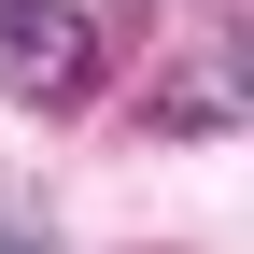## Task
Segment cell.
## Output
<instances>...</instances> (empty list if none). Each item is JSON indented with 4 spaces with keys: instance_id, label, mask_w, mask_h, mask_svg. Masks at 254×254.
Wrapping results in <instances>:
<instances>
[{
    "instance_id": "obj_1",
    "label": "cell",
    "mask_w": 254,
    "mask_h": 254,
    "mask_svg": "<svg viewBox=\"0 0 254 254\" xmlns=\"http://www.w3.org/2000/svg\"><path fill=\"white\" fill-rule=\"evenodd\" d=\"M0 99L14 113L99 99V14L85 0H0Z\"/></svg>"
}]
</instances>
